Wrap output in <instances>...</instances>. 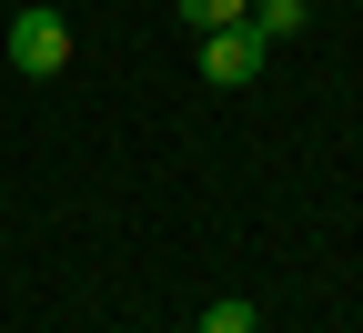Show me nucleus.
<instances>
[{
    "instance_id": "7ed1b4c3",
    "label": "nucleus",
    "mask_w": 363,
    "mask_h": 333,
    "mask_svg": "<svg viewBox=\"0 0 363 333\" xmlns=\"http://www.w3.org/2000/svg\"><path fill=\"white\" fill-rule=\"evenodd\" d=\"M242 31L272 51V40H293V31H303V0H252V11H242Z\"/></svg>"
},
{
    "instance_id": "f257e3e1",
    "label": "nucleus",
    "mask_w": 363,
    "mask_h": 333,
    "mask_svg": "<svg viewBox=\"0 0 363 333\" xmlns=\"http://www.w3.org/2000/svg\"><path fill=\"white\" fill-rule=\"evenodd\" d=\"M262 61H272V51H262V40H252L242 21H233V31H202V81L242 91V81H262Z\"/></svg>"
},
{
    "instance_id": "20e7f679",
    "label": "nucleus",
    "mask_w": 363,
    "mask_h": 333,
    "mask_svg": "<svg viewBox=\"0 0 363 333\" xmlns=\"http://www.w3.org/2000/svg\"><path fill=\"white\" fill-rule=\"evenodd\" d=\"M172 11H182V31L202 40V31H233V21L252 11V0H172Z\"/></svg>"
},
{
    "instance_id": "39448f33",
    "label": "nucleus",
    "mask_w": 363,
    "mask_h": 333,
    "mask_svg": "<svg viewBox=\"0 0 363 333\" xmlns=\"http://www.w3.org/2000/svg\"><path fill=\"white\" fill-rule=\"evenodd\" d=\"M192 333H252V303H233V293H222V303H212Z\"/></svg>"
},
{
    "instance_id": "f03ea898",
    "label": "nucleus",
    "mask_w": 363,
    "mask_h": 333,
    "mask_svg": "<svg viewBox=\"0 0 363 333\" xmlns=\"http://www.w3.org/2000/svg\"><path fill=\"white\" fill-rule=\"evenodd\" d=\"M11 61H21V71H61V61H71V21H61V11H21V21H11Z\"/></svg>"
}]
</instances>
